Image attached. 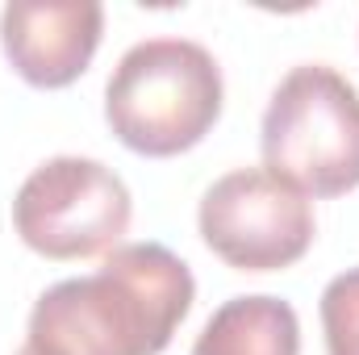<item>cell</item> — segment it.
<instances>
[{"mask_svg": "<svg viewBox=\"0 0 359 355\" xmlns=\"http://www.w3.org/2000/svg\"><path fill=\"white\" fill-rule=\"evenodd\" d=\"M17 355H50V351H42V347H34V343H25V347H21Z\"/></svg>", "mask_w": 359, "mask_h": 355, "instance_id": "9c48e42d", "label": "cell"}, {"mask_svg": "<svg viewBox=\"0 0 359 355\" xmlns=\"http://www.w3.org/2000/svg\"><path fill=\"white\" fill-rule=\"evenodd\" d=\"M196 280L163 243H126L92 276L59 280L29 314V343L50 355H159L188 318Z\"/></svg>", "mask_w": 359, "mask_h": 355, "instance_id": "6da1fadb", "label": "cell"}, {"mask_svg": "<svg viewBox=\"0 0 359 355\" xmlns=\"http://www.w3.org/2000/svg\"><path fill=\"white\" fill-rule=\"evenodd\" d=\"M264 168L305 196H343L359 188V92L326 63L292 67L271 92Z\"/></svg>", "mask_w": 359, "mask_h": 355, "instance_id": "3957f363", "label": "cell"}, {"mask_svg": "<svg viewBox=\"0 0 359 355\" xmlns=\"http://www.w3.org/2000/svg\"><path fill=\"white\" fill-rule=\"evenodd\" d=\"M205 247L238 272L297 264L313 243V205L268 168H238L213 180L196 213Z\"/></svg>", "mask_w": 359, "mask_h": 355, "instance_id": "5b68a950", "label": "cell"}, {"mask_svg": "<svg viewBox=\"0 0 359 355\" xmlns=\"http://www.w3.org/2000/svg\"><path fill=\"white\" fill-rule=\"evenodd\" d=\"M222 113V67L188 38H147L130 46L109 84L104 121L121 147L168 159L196 147Z\"/></svg>", "mask_w": 359, "mask_h": 355, "instance_id": "7a4b0ae2", "label": "cell"}, {"mask_svg": "<svg viewBox=\"0 0 359 355\" xmlns=\"http://www.w3.org/2000/svg\"><path fill=\"white\" fill-rule=\"evenodd\" d=\"M100 29L104 8L96 0H8L0 13V46L34 88L80 80L100 46Z\"/></svg>", "mask_w": 359, "mask_h": 355, "instance_id": "8992f818", "label": "cell"}, {"mask_svg": "<svg viewBox=\"0 0 359 355\" xmlns=\"http://www.w3.org/2000/svg\"><path fill=\"white\" fill-rule=\"evenodd\" d=\"M192 355H301L297 309L280 297H230L201 326Z\"/></svg>", "mask_w": 359, "mask_h": 355, "instance_id": "52a82bcc", "label": "cell"}, {"mask_svg": "<svg viewBox=\"0 0 359 355\" xmlns=\"http://www.w3.org/2000/svg\"><path fill=\"white\" fill-rule=\"evenodd\" d=\"M130 188L113 168L84 155H59L34 168L13 196L21 243L46 260L104 255L130 230Z\"/></svg>", "mask_w": 359, "mask_h": 355, "instance_id": "277c9868", "label": "cell"}, {"mask_svg": "<svg viewBox=\"0 0 359 355\" xmlns=\"http://www.w3.org/2000/svg\"><path fill=\"white\" fill-rule=\"evenodd\" d=\"M322 330L330 355H359V267L334 276L322 293Z\"/></svg>", "mask_w": 359, "mask_h": 355, "instance_id": "ba28073f", "label": "cell"}]
</instances>
